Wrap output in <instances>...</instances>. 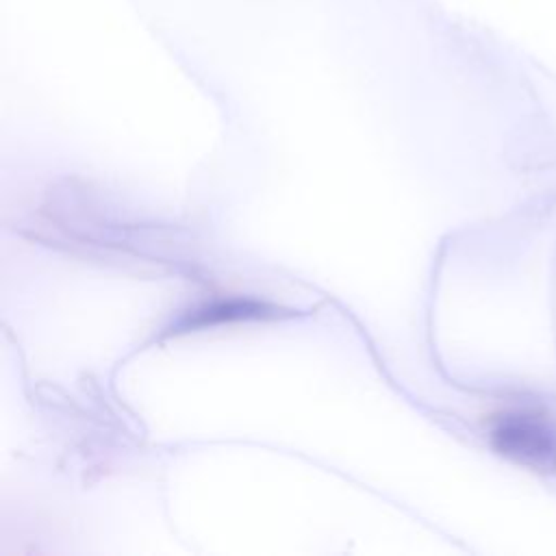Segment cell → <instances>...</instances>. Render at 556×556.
Instances as JSON below:
<instances>
[{
  "label": "cell",
  "mask_w": 556,
  "mask_h": 556,
  "mask_svg": "<svg viewBox=\"0 0 556 556\" xmlns=\"http://www.w3.org/2000/svg\"><path fill=\"white\" fill-rule=\"evenodd\" d=\"M493 447L532 469L556 467V426L536 408L500 413L491 424Z\"/></svg>",
  "instance_id": "obj_1"
},
{
  "label": "cell",
  "mask_w": 556,
  "mask_h": 556,
  "mask_svg": "<svg viewBox=\"0 0 556 556\" xmlns=\"http://www.w3.org/2000/svg\"><path fill=\"white\" fill-rule=\"evenodd\" d=\"M274 315V308L265 302L250 300V298H217L211 302L200 304L198 308L189 311L178 324V330H198L217 324L230 321H245V319H263Z\"/></svg>",
  "instance_id": "obj_2"
}]
</instances>
